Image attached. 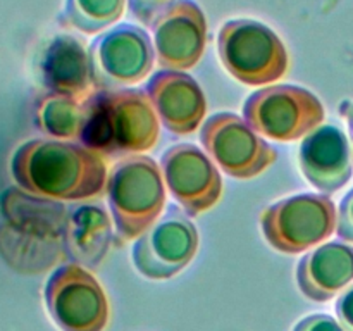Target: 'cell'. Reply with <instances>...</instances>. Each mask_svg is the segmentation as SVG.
<instances>
[{"mask_svg":"<svg viewBox=\"0 0 353 331\" xmlns=\"http://www.w3.org/2000/svg\"><path fill=\"white\" fill-rule=\"evenodd\" d=\"M162 169L148 155L117 162L107 178V200L116 224V245L141 237L159 221L165 205Z\"/></svg>","mask_w":353,"mask_h":331,"instance_id":"obj_3","label":"cell"},{"mask_svg":"<svg viewBox=\"0 0 353 331\" xmlns=\"http://www.w3.org/2000/svg\"><path fill=\"white\" fill-rule=\"evenodd\" d=\"M338 212L330 195L302 193L272 203L262 212L265 241L283 254H302L336 231Z\"/></svg>","mask_w":353,"mask_h":331,"instance_id":"obj_5","label":"cell"},{"mask_svg":"<svg viewBox=\"0 0 353 331\" xmlns=\"http://www.w3.org/2000/svg\"><path fill=\"white\" fill-rule=\"evenodd\" d=\"M353 281V247L330 241L314 248L296 265V283L312 302H327Z\"/></svg>","mask_w":353,"mask_h":331,"instance_id":"obj_16","label":"cell"},{"mask_svg":"<svg viewBox=\"0 0 353 331\" xmlns=\"http://www.w3.org/2000/svg\"><path fill=\"white\" fill-rule=\"evenodd\" d=\"M324 106L310 90L272 85L252 93L243 103V119L265 138L293 141L323 124Z\"/></svg>","mask_w":353,"mask_h":331,"instance_id":"obj_6","label":"cell"},{"mask_svg":"<svg viewBox=\"0 0 353 331\" xmlns=\"http://www.w3.org/2000/svg\"><path fill=\"white\" fill-rule=\"evenodd\" d=\"M161 119L147 92L138 88L110 90L92 97V116L83 145L109 157L152 150L159 140Z\"/></svg>","mask_w":353,"mask_h":331,"instance_id":"obj_2","label":"cell"},{"mask_svg":"<svg viewBox=\"0 0 353 331\" xmlns=\"http://www.w3.org/2000/svg\"><path fill=\"white\" fill-rule=\"evenodd\" d=\"M172 2L174 0H128V6H130V12L140 23L152 24L155 17Z\"/></svg>","mask_w":353,"mask_h":331,"instance_id":"obj_20","label":"cell"},{"mask_svg":"<svg viewBox=\"0 0 353 331\" xmlns=\"http://www.w3.org/2000/svg\"><path fill=\"white\" fill-rule=\"evenodd\" d=\"M161 169L169 192L188 216L212 209L223 195V178L209 155L193 143H178L162 154Z\"/></svg>","mask_w":353,"mask_h":331,"instance_id":"obj_11","label":"cell"},{"mask_svg":"<svg viewBox=\"0 0 353 331\" xmlns=\"http://www.w3.org/2000/svg\"><path fill=\"white\" fill-rule=\"evenodd\" d=\"M126 0H65L59 21L62 26L93 34L119 21Z\"/></svg>","mask_w":353,"mask_h":331,"instance_id":"obj_19","label":"cell"},{"mask_svg":"<svg viewBox=\"0 0 353 331\" xmlns=\"http://www.w3.org/2000/svg\"><path fill=\"white\" fill-rule=\"evenodd\" d=\"M336 233L343 241L353 243V188L343 197L338 207Z\"/></svg>","mask_w":353,"mask_h":331,"instance_id":"obj_21","label":"cell"},{"mask_svg":"<svg viewBox=\"0 0 353 331\" xmlns=\"http://www.w3.org/2000/svg\"><path fill=\"white\" fill-rule=\"evenodd\" d=\"M88 54L93 85L102 92L143 81L155 62L154 43L147 31L128 23L99 34Z\"/></svg>","mask_w":353,"mask_h":331,"instance_id":"obj_8","label":"cell"},{"mask_svg":"<svg viewBox=\"0 0 353 331\" xmlns=\"http://www.w3.org/2000/svg\"><path fill=\"white\" fill-rule=\"evenodd\" d=\"M10 174L24 192L48 200L92 199L107 185V166L99 152L54 138L19 145L10 159Z\"/></svg>","mask_w":353,"mask_h":331,"instance_id":"obj_1","label":"cell"},{"mask_svg":"<svg viewBox=\"0 0 353 331\" xmlns=\"http://www.w3.org/2000/svg\"><path fill=\"white\" fill-rule=\"evenodd\" d=\"M341 116L347 119L348 131H350V140H352V152H353V102H345L343 106L340 107Z\"/></svg>","mask_w":353,"mask_h":331,"instance_id":"obj_24","label":"cell"},{"mask_svg":"<svg viewBox=\"0 0 353 331\" xmlns=\"http://www.w3.org/2000/svg\"><path fill=\"white\" fill-rule=\"evenodd\" d=\"M293 331H345L343 326L330 314H310L296 323Z\"/></svg>","mask_w":353,"mask_h":331,"instance_id":"obj_22","label":"cell"},{"mask_svg":"<svg viewBox=\"0 0 353 331\" xmlns=\"http://www.w3.org/2000/svg\"><path fill=\"white\" fill-rule=\"evenodd\" d=\"M200 141L209 157L236 179L262 174L278 159V150L240 116L219 112L202 124Z\"/></svg>","mask_w":353,"mask_h":331,"instance_id":"obj_9","label":"cell"},{"mask_svg":"<svg viewBox=\"0 0 353 331\" xmlns=\"http://www.w3.org/2000/svg\"><path fill=\"white\" fill-rule=\"evenodd\" d=\"M40 83L48 93L78 99L95 95L90 54L85 43L71 34L54 37L43 48L38 64Z\"/></svg>","mask_w":353,"mask_h":331,"instance_id":"obj_15","label":"cell"},{"mask_svg":"<svg viewBox=\"0 0 353 331\" xmlns=\"http://www.w3.org/2000/svg\"><path fill=\"white\" fill-rule=\"evenodd\" d=\"M334 309H336L338 323L343 326V330L353 331V285L341 293Z\"/></svg>","mask_w":353,"mask_h":331,"instance_id":"obj_23","label":"cell"},{"mask_svg":"<svg viewBox=\"0 0 353 331\" xmlns=\"http://www.w3.org/2000/svg\"><path fill=\"white\" fill-rule=\"evenodd\" d=\"M217 52L224 69L250 86L278 81L290 66L281 38L268 24L254 19L224 23L217 37Z\"/></svg>","mask_w":353,"mask_h":331,"instance_id":"obj_4","label":"cell"},{"mask_svg":"<svg viewBox=\"0 0 353 331\" xmlns=\"http://www.w3.org/2000/svg\"><path fill=\"white\" fill-rule=\"evenodd\" d=\"M199 252V230L188 214L171 205L162 219L134 243L131 257L137 271L148 279H169L181 272Z\"/></svg>","mask_w":353,"mask_h":331,"instance_id":"obj_10","label":"cell"},{"mask_svg":"<svg viewBox=\"0 0 353 331\" xmlns=\"http://www.w3.org/2000/svg\"><path fill=\"white\" fill-rule=\"evenodd\" d=\"M65 254L85 269H97L112 247V221L100 203H81L68 210L64 224Z\"/></svg>","mask_w":353,"mask_h":331,"instance_id":"obj_17","label":"cell"},{"mask_svg":"<svg viewBox=\"0 0 353 331\" xmlns=\"http://www.w3.org/2000/svg\"><path fill=\"white\" fill-rule=\"evenodd\" d=\"M162 126L172 134H192L202 126L207 100L202 86L185 71L155 72L145 86Z\"/></svg>","mask_w":353,"mask_h":331,"instance_id":"obj_13","label":"cell"},{"mask_svg":"<svg viewBox=\"0 0 353 331\" xmlns=\"http://www.w3.org/2000/svg\"><path fill=\"white\" fill-rule=\"evenodd\" d=\"M352 147L334 124H321L300 145L299 162L307 181L324 195L338 192L353 174Z\"/></svg>","mask_w":353,"mask_h":331,"instance_id":"obj_14","label":"cell"},{"mask_svg":"<svg viewBox=\"0 0 353 331\" xmlns=\"http://www.w3.org/2000/svg\"><path fill=\"white\" fill-rule=\"evenodd\" d=\"M45 305L62 331H103L109 300L95 276L78 264L55 269L45 285Z\"/></svg>","mask_w":353,"mask_h":331,"instance_id":"obj_7","label":"cell"},{"mask_svg":"<svg viewBox=\"0 0 353 331\" xmlns=\"http://www.w3.org/2000/svg\"><path fill=\"white\" fill-rule=\"evenodd\" d=\"M92 116V99L47 93L34 103V124L38 130L54 140H81Z\"/></svg>","mask_w":353,"mask_h":331,"instance_id":"obj_18","label":"cell"},{"mask_svg":"<svg viewBox=\"0 0 353 331\" xmlns=\"http://www.w3.org/2000/svg\"><path fill=\"white\" fill-rule=\"evenodd\" d=\"M150 28L161 69H192L203 55L209 28L205 14L193 0H174L155 17Z\"/></svg>","mask_w":353,"mask_h":331,"instance_id":"obj_12","label":"cell"}]
</instances>
